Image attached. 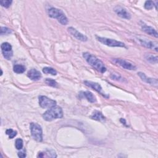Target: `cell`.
<instances>
[{
    "label": "cell",
    "instance_id": "1",
    "mask_svg": "<svg viewBox=\"0 0 158 158\" xmlns=\"http://www.w3.org/2000/svg\"><path fill=\"white\" fill-rule=\"evenodd\" d=\"M83 56L85 59L86 61L98 72L103 73L106 71V67L104 63L95 56L89 52H84L83 54Z\"/></svg>",
    "mask_w": 158,
    "mask_h": 158
},
{
    "label": "cell",
    "instance_id": "2",
    "mask_svg": "<svg viewBox=\"0 0 158 158\" xmlns=\"http://www.w3.org/2000/svg\"><path fill=\"white\" fill-rule=\"evenodd\" d=\"M63 117V110L59 106H55L49 108L43 114V117L46 121H51L54 119L62 118Z\"/></svg>",
    "mask_w": 158,
    "mask_h": 158
},
{
    "label": "cell",
    "instance_id": "3",
    "mask_svg": "<svg viewBox=\"0 0 158 158\" xmlns=\"http://www.w3.org/2000/svg\"><path fill=\"white\" fill-rule=\"evenodd\" d=\"M48 15L54 19H56L62 25H66L68 23V19L64 13L59 9L55 7H51L48 10Z\"/></svg>",
    "mask_w": 158,
    "mask_h": 158
},
{
    "label": "cell",
    "instance_id": "4",
    "mask_svg": "<svg viewBox=\"0 0 158 158\" xmlns=\"http://www.w3.org/2000/svg\"><path fill=\"white\" fill-rule=\"evenodd\" d=\"M30 131L31 135L34 139L38 142H41L43 140V131L41 126L36 123H30Z\"/></svg>",
    "mask_w": 158,
    "mask_h": 158
},
{
    "label": "cell",
    "instance_id": "5",
    "mask_svg": "<svg viewBox=\"0 0 158 158\" xmlns=\"http://www.w3.org/2000/svg\"><path fill=\"white\" fill-rule=\"evenodd\" d=\"M96 39L98 41L101 42L104 45L110 46V47H125V43L117 41L114 39L107 38L105 37H100V36H96Z\"/></svg>",
    "mask_w": 158,
    "mask_h": 158
},
{
    "label": "cell",
    "instance_id": "6",
    "mask_svg": "<svg viewBox=\"0 0 158 158\" xmlns=\"http://www.w3.org/2000/svg\"><path fill=\"white\" fill-rule=\"evenodd\" d=\"M39 104L41 107L46 109V108H51L55 106H56V101L51 99L47 96H39Z\"/></svg>",
    "mask_w": 158,
    "mask_h": 158
},
{
    "label": "cell",
    "instance_id": "7",
    "mask_svg": "<svg viewBox=\"0 0 158 158\" xmlns=\"http://www.w3.org/2000/svg\"><path fill=\"white\" fill-rule=\"evenodd\" d=\"M113 62L118 65L121 66L125 69L130 70H135L136 69V67L132 63L129 61H127L123 59H113Z\"/></svg>",
    "mask_w": 158,
    "mask_h": 158
},
{
    "label": "cell",
    "instance_id": "8",
    "mask_svg": "<svg viewBox=\"0 0 158 158\" xmlns=\"http://www.w3.org/2000/svg\"><path fill=\"white\" fill-rule=\"evenodd\" d=\"M1 51L3 54V56L7 60H10L13 56V52L12 49V46L7 42H5L2 43L1 46Z\"/></svg>",
    "mask_w": 158,
    "mask_h": 158
},
{
    "label": "cell",
    "instance_id": "9",
    "mask_svg": "<svg viewBox=\"0 0 158 158\" xmlns=\"http://www.w3.org/2000/svg\"><path fill=\"white\" fill-rule=\"evenodd\" d=\"M138 41H139L140 44L142 46H143L147 48L152 49L156 52L158 51L157 43L156 42L152 41L146 38H138Z\"/></svg>",
    "mask_w": 158,
    "mask_h": 158
},
{
    "label": "cell",
    "instance_id": "10",
    "mask_svg": "<svg viewBox=\"0 0 158 158\" xmlns=\"http://www.w3.org/2000/svg\"><path fill=\"white\" fill-rule=\"evenodd\" d=\"M114 11L120 17L125 19H130L131 14L127 10L121 6H116L114 7Z\"/></svg>",
    "mask_w": 158,
    "mask_h": 158
},
{
    "label": "cell",
    "instance_id": "11",
    "mask_svg": "<svg viewBox=\"0 0 158 158\" xmlns=\"http://www.w3.org/2000/svg\"><path fill=\"white\" fill-rule=\"evenodd\" d=\"M67 30H68V31L77 40L81 41H86L88 40V38L85 35L81 33L75 28L70 27H69Z\"/></svg>",
    "mask_w": 158,
    "mask_h": 158
},
{
    "label": "cell",
    "instance_id": "12",
    "mask_svg": "<svg viewBox=\"0 0 158 158\" xmlns=\"http://www.w3.org/2000/svg\"><path fill=\"white\" fill-rule=\"evenodd\" d=\"M79 96L81 98H85L89 102L91 103H94L96 102V98L94 95L89 91H80L79 93Z\"/></svg>",
    "mask_w": 158,
    "mask_h": 158
},
{
    "label": "cell",
    "instance_id": "13",
    "mask_svg": "<svg viewBox=\"0 0 158 158\" xmlns=\"http://www.w3.org/2000/svg\"><path fill=\"white\" fill-rule=\"evenodd\" d=\"M138 75H139V77L141 78V79L147 83H149L152 86H157V85H158V83H157V80L156 78H149V77H147L146 76V75L144 73H142V72H138Z\"/></svg>",
    "mask_w": 158,
    "mask_h": 158
},
{
    "label": "cell",
    "instance_id": "14",
    "mask_svg": "<svg viewBox=\"0 0 158 158\" xmlns=\"http://www.w3.org/2000/svg\"><path fill=\"white\" fill-rule=\"evenodd\" d=\"M84 83H85V85H86L87 86L93 89L99 93L101 94H102L103 96H105V94L102 92V87L99 83H96V82L90 81H85Z\"/></svg>",
    "mask_w": 158,
    "mask_h": 158
},
{
    "label": "cell",
    "instance_id": "15",
    "mask_svg": "<svg viewBox=\"0 0 158 158\" xmlns=\"http://www.w3.org/2000/svg\"><path fill=\"white\" fill-rule=\"evenodd\" d=\"M27 76L28 78H30L31 80L36 81L38 80L39 79L41 78V73L37 70L35 69H30L28 73H27Z\"/></svg>",
    "mask_w": 158,
    "mask_h": 158
},
{
    "label": "cell",
    "instance_id": "16",
    "mask_svg": "<svg viewBox=\"0 0 158 158\" xmlns=\"http://www.w3.org/2000/svg\"><path fill=\"white\" fill-rule=\"evenodd\" d=\"M141 28H142L143 31H144L147 34L150 35L151 36H153L155 38L158 37L157 32L154 28H152L150 26H148V25H147L144 23H143V24H141Z\"/></svg>",
    "mask_w": 158,
    "mask_h": 158
},
{
    "label": "cell",
    "instance_id": "17",
    "mask_svg": "<svg viewBox=\"0 0 158 158\" xmlns=\"http://www.w3.org/2000/svg\"><path fill=\"white\" fill-rule=\"evenodd\" d=\"M38 157H56L57 155L56 154V152L53 150H46L43 152H40L38 153Z\"/></svg>",
    "mask_w": 158,
    "mask_h": 158
},
{
    "label": "cell",
    "instance_id": "18",
    "mask_svg": "<svg viewBox=\"0 0 158 158\" xmlns=\"http://www.w3.org/2000/svg\"><path fill=\"white\" fill-rule=\"evenodd\" d=\"M91 118L93 120L98 121H102L105 120V117L102 115V114L98 110H96L93 112V114L91 115Z\"/></svg>",
    "mask_w": 158,
    "mask_h": 158
},
{
    "label": "cell",
    "instance_id": "19",
    "mask_svg": "<svg viewBox=\"0 0 158 158\" xmlns=\"http://www.w3.org/2000/svg\"><path fill=\"white\" fill-rule=\"evenodd\" d=\"M146 60L152 64H155L157 62V56H154L153 54H147L144 56Z\"/></svg>",
    "mask_w": 158,
    "mask_h": 158
},
{
    "label": "cell",
    "instance_id": "20",
    "mask_svg": "<svg viewBox=\"0 0 158 158\" xmlns=\"http://www.w3.org/2000/svg\"><path fill=\"white\" fill-rule=\"evenodd\" d=\"M13 70L17 73H22L25 71V67L22 65H15L13 67Z\"/></svg>",
    "mask_w": 158,
    "mask_h": 158
},
{
    "label": "cell",
    "instance_id": "21",
    "mask_svg": "<svg viewBox=\"0 0 158 158\" xmlns=\"http://www.w3.org/2000/svg\"><path fill=\"white\" fill-rule=\"evenodd\" d=\"M43 73H49L52 75H57V72L56 70L52 68V67H44L43 69Z\"/></svg>",
    "mask_w": 158,
    "mask_h": 158
},
{
    "label": "cell",
    "instance_id": "22",
    "mask_svg": "<svg viewBox=\"0 0 158 158\" xmlns=\"http://www.w3.org/2000/svg\"><path fill=\"white\" fill-rule=\"evenodd\" d=\"M144 6L146 9L150 10V9H152L155 6V4H154V2H153L152 1H146L144 3Z\"/></svg>",
    "mask_w": 158,
    "mask_h": 158
},
{
    "label": "cell",
    "instance_id": "23",
    "mask_svg": "<svg viewBox=\"0 0 158 158\" xmlns=\"http://www.w3.org/2000/svg\"><path fill=\"white\" fill-rule=\"evenodd\" d=\"M45 82L47 85L52 86V87H57V83L52 78H46L45 80Z\"/></svg>",
    "mask_w": 158,
    "mask_h": 158
},
{
    "label": "cell",
    "instance_id": "24",
    "mask_svg": "<svg viewBox=\"0 0 158 158\" xmlns=\"http://www.w3.org/2000/svg\"><path fill=\"white\" fill-rule=\"evenodd\" d=\"M15 148L18 150H20L22 149L23 148V141L22 139L20 138H17L15 140Z\"/></svg>",
    "mask_w": 158,
    "mask_h": 158
},
{
    "label": "cell",
    "instance_id": "25",
    "mask_svg": "<svg viewBox=\"0 0 158 158\" xmlns=\"http://www.w3.org/2000/svg\"><path fill=\"white\" fill-rule=\"evenodd\" d=\"M6 133L9 136L10 139H12L17 135V131H14L12 129H7L6 131Z\"/></svg>",
    "mask_w": 158,
    "mask_h": 158
},
{
    "label": "cell",
    "instance_id": "26",
    "mask_svg": "<svg viewBox=\"0 0 158 158\" xmlns=\"http://www.w3.org/2000/svg\"><path fill=\"white\" fill-rule=\"evenodd\" d=\"M12 33V30L7 27H1V35H9Z\"/></svg>",
    "mask_w": 158,
    "mask_h": 158
},
{
    "label": "cell",
    "instance_id": "27",
    "mask_svg": "<svg viewBox=\"0 0 158 158\" xmlns=\"http://www.w3.org/2000/svg\"><path fill=\"white\" fill-rule=\"evenodd\" d=\"M12 2V1H10V0H2V1H1V2H0L1 6L6 7V8H8L10 6Z\"/></svg>",
    "mask_w": 158,
    "mask_h": 158
},
{
    "label": "cell",
    "instance_id": "28",
    "mask_svg": "<svg viewBox=\"0 0 158 158\" xmlns=\"http://www.w3.org/2000/svg\"><path fill=\"white\" fill-rule=\"evenodd\" d=\"M18 156L20 157H25L26 156V154L24 151H20L18 153Z\"/></svg>",
    "mask_w": 158,
    "mask_h": 158
}]
</instances>
